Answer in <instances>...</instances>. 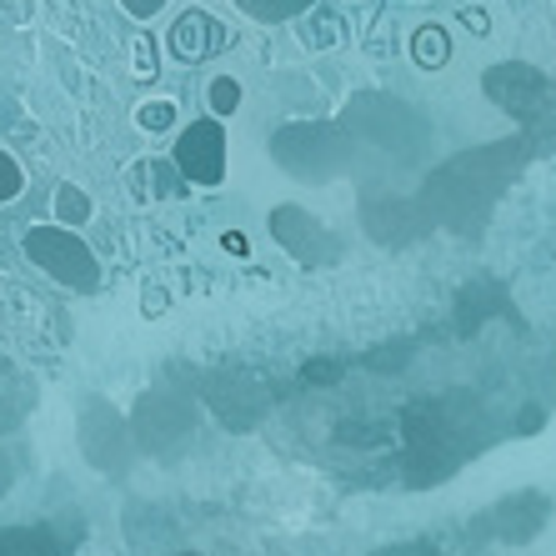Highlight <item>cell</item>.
Instances as JSON below:
<instances>
[{"label": "cell", "mask_w": 556, "mask_h": 556, "mask_svg": "<svg viewBox=\"0 0 556 556\" xmlns=\"http://www.w3.org/2000/svg\"><path fill=\"white\" fill-rule=\"evenodd\" d=\"M26 251L40 271H51L55 281L71 286V291H91V286L101 281V266H96L91 247H80V236H71V231L36 226V231L26 236Z\"/></svg>", "instance_id": "1"}, {"label": "cell", "mask_w": 556, "mask_h": 556, "mask_svg": "<svg viewBox=\"0 0 556 556\" xmlns=\"http://www.w3.org/2000/svg\"><path fill=\"white\" fill-rule=\"evenodd\" d=\"M176 166H181L195 186H220V176H226V130L216 126V116L195 121V126L181 130V141H176Z\"/></svg>", "instance_id": "2"}, {"label": "cell", "mask_w": 556, "mask_h": 556, "mask_svg": "<svg viewBox=\"0 0 556 556\" xmlns=\"http://www.w3.org/2000/svg\"><path fill=\"white\" fill-rule=\"evenodd\" d=\"M166 46L181 55V61H201L206 51H220V46H226V26L211 21L206 11H191V15H181V26L170 30Z\"/></svg>", "instance_id": "3"}, {"label": "cell", "mask_w": 556, "mask_h": 556, "mask_svg": "<svg viewBox=\"0 0 556 556\" xmlns=\"http://www.w3.org/2000/svg\"><path fill=\"white\" fill-rule=\"evenodd\" d=\"M412 61L427 65V71L446 65V61H452V36H446L441 26H421V30L412 36Z\"/></svg>", "instance_id": "4"}, {"label": "cell", "mask_w": 556, "mask_h": 556, "mask_svg": "<svg viewBox=\"0 0 556 556\" xmlns=\"http://www.w3.org/2000/svg\"><path fill=\"white\" fill-rule=\"evenodd\" d=\"M206 105H211V116H231L236 105H241V80H236V76H216L206 86Z\"/></svg>", "instance_id": "5"}, {"label": "cell", "mask_w": 556, "mask_h": 556, "mask_svg": "<svg viewBox=\"0 0 556 556\" xmlns=\"http://www.w3.org/2000/svg\"><path fill=\"white\" fill-rule=\"evenodd\" d=\"M136 126L141 130H170V126H181V111H176V101H146L141 111H136Z\"/></svg>", "instance_id": "6"}, {"label": "cell", "mask_w": 556, "mask_h": 556, "mask_svg": "<svg viewBox=\"0 0 556 556\" xmlns=\"http://www.w3.org/2000/svg\"><path fill=\"white\" fill-rule=\"evenodd\" d=\"M55 201H61V220H65V226H80V220L91 216V201H86L76 186H61V191H55Z\"/></svg>", "instance_id": "7"}, {"label": "cell", "mask_w": 556, "mask_h": 556, "mask_svg": "<svg viewBox=\"0 0 556 556\" xmlns=\"http://www.w3.org/2000/svg\"><path fill=\"white\" fill-rule=\"evenodd\" d=\"M21 186H26V176H21V166H15L11 155L0 151V201H11V195L21 191Z\"/></svg>", "instance_id": "8"}, {"label": "cell", "mask_w": 556, "mask_h": 556, "mask_svg": "<svg viewBox=\"0 0 556 556\" xmlns=\"http://www.w3.org/2000/svg\"><path fill=\"white\" fill-rule=\"evenodd\" d=\"M121 5H126V11L136 15V21H151V15L161 11V5H166V0H121Z\"/></svg>", "instance_id": "9"}, {"label": "cell", "mask_w": 556, "mask_h": 556, "mask_svg": "<svg viewBox=\"0 0 556 556\" xmlns=\"http://www.w3.org/2000/svg\"><path fill=\"white\" fill-rule=\"evenodd\" d=\"M226 251H231V256H247V236H241V231H226Z\"/></svg>", "instance_id": "10"}]
</instances>
